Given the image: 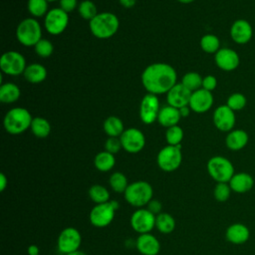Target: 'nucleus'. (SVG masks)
<instances>
[{"label":"nucleus","instance_id":"nucleus-1","mask_svg":"<svg viewBox=\"0 0 255 255\" xmlns=\"http://www.w3.org/2000/svg\"><path fill=\"white\" fill-rule=\"evenodd\" d=\"M175 70L165 63H154L147 66L141 74V83L148 94L167 93L176 84Z\"/></svg>","mask_w":255,"mask_h":255},{"label":"nucleus","instance_id":"nucleus-2","mask_svg":"<svg viewBox=\"0 0 255 255\" xmlns=\"http://www.w3.org/2000/svg\"><path fill=\"white\" fill-rule=\"evenodd\" d=\"M153 197L151 184L144 180L130 182L124 192L125 200L135 208H142L148 204Z\"/></svg>","mask_w":255,"mask_h":255},{"label":"nucleus","instance_id":"nucleus-3","mask_svg":"<svg viewBox=\"0 0 255 255\" xmlns=\"http://www.w3.org/2000/svg\"><path fill=\"white\" fill-rule=\"evenodd\" d=\"M120 27L118 17L111 12L98 13L90 21V30L92 34L99 39H109L113 37Z\"/></svg>","mask_w":255,"mask_h":255},{"label":"nucleus","instance_id":"nucleus-4","mask_svg":"<svg viewBox=\"0 0 255 255\" xmlns=\"http://www.w3.org/2000/svg\"><path fill=\"white\" fill-rule=\"evenodd\" d=\"M33 119L28 110L14 108L7 112L3 120L5 130L10 134H20L31 127Z\"/></svg>","mask_w":255,"mask_h":255},{"label":"nucleus","instance_id":"nucleus-5","mask_svg":"<svg viewBox=\"0 0 255 255\" xmlns=\"http://www.w3.org/2000/svg\"><path fill=\"white\" fill-rule=\"evenodd\" d=\"M209 176L217 182H229L235 173L233 163L225 156L214 155L210 157L206 164Z\"/></svg>","mask_w":255,"mask_h":255},{"label":"nucleus","instance_id":"nucleus-6","mask_svg":"<svg viewBox=\"0 0 255 255\" xmlns=\"http://www.w3.org/2000/svg\"><path fill=\"white\" fill-rule=\"evenodd\" d=\"M119 207L120 205L116 200L95 204L89 213L90 223L97 228H104L109 226L113 222Z\"/></svg>","mask_w":255,"mask_h":255},{"label":"nucleus","instance_id":"nucleus-7","mask_svg":"<svg viewBox=\"0 0 255 255\" xmlns=\"http://www.w3.org/2000/svg\"><path fill=\"white\" fill-rule=\"evenodd\" d=\"M16 37L23 46H35L42 39L40 23L34 18H26L22 20L16 29Z\"/></svg>","mask_w":255,"mask_h":255},{"label":"nucleus","instance_id":"nucleus-8","mask_svg":"<svg viewBox=\"0 0 255 255\" xmlns=\"http://www.w3.org/2000/svg\"><path fill=\"white\" fill-rule=\"evenodd\" d=\"M182 161L181 145H169L162 147L156 156V163L158 167L165 172H172L176 170Z\"/></svg>","mask_w":255,"mask_h":255},{"label":"nucleus","instance_id":"nucleus-9","mask_svg":"<svg viewBox=\"0 0 255 255\" xmlns=\"http://www.w3.org/2000/svg\"><path fill=\"white\" fill-rule=\"evenodd\" d=\"M155 216L146 207L136 208L130 215V227L137 234L150 233L155 228Z\"/></svg>","mask_w":255,"mask_h":255},{"label":"nucleus","instance_id":"nucleus-10","mask_svg":"<svg viewBox=\"0 0 255 255\" xmlns=\"http://www.w3.org/2000/svg\"><path fill=\"white\" fill-rule=\"evenodd\" d=\"M82 244V234L75 227L64 228L57 239V248L63 254H69L71 252L80 250Z\"/></svg>","mask_w":255,"mask_h":255},{"label":"nucleus","instance_id":"nucleus-11","mask_svg":"<svg viewBox=\"0 0 255 255\" xmlns=\"http://www.w3.org/2000/svg\"><path fill=\"white\" fill-rule=\"evenodd\" d=\"M26 61L22 54L15 51H9L2 55L0 59V68L4 74L18 76L24 73Z\"/></svg>","mask_w":255,"mask_h":255},{"label":"nucleus","instance_id":"nucleus-12","mask_svg":"<svg viewBox=\"0 0 255 255\" xmlns=\"http://www.w3.org/2000/svg\"><path fill=\"white\" fill-rule=\"evenodd\" d=\"M69 23L68 13L61 8H54L48 11L45 15L44 26L48 33L52 35H59L63 33Z\"/></svg>","mask_w":255,"mask_h":255},{"label":"nucleus","instance_id":"nucleus-13","mask_svg":"<svg viewBox=\"0 0 255 255\" xmlns=\"http://www.w3.org/2000/svg\"><path fill=\"white\" fill-rule=\"evenodd\" d=\"M123 149L128 153H137L145 145L144 134L135 128H129L120 136Z\"/></svg>","mask_w":255,"mask_h":255},{"label":"nucleus","instance_id":"nucleus-14","mask_svg":"<svg viewBox=\"0 0 255 255\" xmlns=\"http://www.w3.org/2000/svg\"><path fill=\"white\" fill-rule=\"evenodd\" d=\"M159 111V101L157 99V96L153 94H146L142 98L139 106L140 120L144 124L150 125L157 121Z\"/></svg>","mask_w":255,"mask_h":255},{"label":"nucleus","instance_id":"nucleus-15","mask_svg":"<svg viewBox=\"0 0 255 255\" xmlns=\"http://www.w3.org/2000/svg\"><path fill=\"white\" fill-rule=\"evenodd\" d=\"M212 119L215 128L220 131L229 132L234 128L236 123L235 112L232 111L226 104L215 109Z\"/></svg>","mask_w":255,"mask_h":255},{"label":"nucleus","instance_id":"nucleus-16","mask_svg":"<svg viewBox=\"0 0 255 255\" xmlns=\"http://www.w3.org/2000/svg\"><path fill=\"white\" fill-rule=\"evenodd\" d=\"M216 66L225 72H232L236 70L240 64V57L238 53L231 48H220L214 56Z\"/></svg>","mask_w":255,"mask_h":255},{"label":"nucleus","instance_id":"nucleus-17","mask_svg":"<svg viewBox=\"0 0 255 255\" xmlns=\"http://www.w3.org/2000/svg\"><path fill=\"white\" fill-rule=\"evenodd\" d=\"M253 36V28L245 19L235 20L230 27V37L238 45L247 44Z\"/></svg>","mask_w":255,"mask_h":255},{"label":"nucleus","instance_id":"nucleus-18","mask_svg":"<svg viewBox=\"0 0 255 255\" xmlns=\"http://www.w3.org/2000/svg\"><path fill=\"white\" fill-rule=\"evenodd\" d=\"M212 105H213L212 93L200 88L192 92L188 106L191 111L198 114H202L209 111Z\"/></svg>","mask_w":255,"mask_h":255},{"label":"nucleus","instance_id":"nucleus-19","mask_svg":"<svg viewBox=\"0 0 255 255\" xmlns=\"http://www.w3.org/2000/svg\"><path fill=\"white\" fill-rule=\"evenodd\" d=\"M192 92L186 89L181 83L175 84L168 92L166 96V100L169 106L174 107L176 109H180L182 107L188 106L190 97Z\"/></svg>","mask_w":255,"mask_h":255},{"label":"nucleus","instance_id":"nucleus-20","mask_svg":"<svg viewBox=\"0 0 255 255\" xmlns=\"http://www.w3.org/2000/svg\"><path fill=\"white\" fill-rule=\"evenodd\" d=\"M135 248L141 255H157L160 251V242L151 232L138 234L135 239Z\"/></svg>","mask_w":255,"mask_h":255},{"label":"nucleus","instance_id":"nucleus-21","mask_svg":"<svg viewBox=\"0 0 255 255\" xmlns=\"http://www.w3.org/2000/svg\"><path fill=\"white\" fill-rule=\"evenodd\" d=\"M225 238L228 242L235 245L244 244L250 238V230L241 222L232 223L225 230Z\"/></svg>","mask_w":255,"mask_h":255},{"label":"nucleus","instance_id":"nucleus-22","mask_svg":"<svg viewBox=\"0 0 255 255\" xmlns=\"http://www.w3.org/2000/svg\"><path fill=\"white\" fill-rule=\"evenodd\" d=\"M228 183L233 192L243 194L253 188L254 178L248 172H235Z\"/></svg>","mask_w":255,"mask_h":255},{"label":"nucleus","instance_id":"nucleus-23","mask_svg":"<svg viewBox=\"0 0 255 255\" xmlns=\"http://www.w3.org/2000/svg\"><path fill=\"white\" fill-rule=\"evenodd\" d=\"M249 141L248 133L241 128H233L225 137V144L228 149L238 151L243 149Z\"/></svg>","mask_w":255,"mask_h":255},{"label":"nucleus","instance_id":"nucleus-24","mask_svg":"<svg viewBox=\"0 0 255 255\" xmlns=\"http://www.w3.org/2000/svg\"><path fill=\"white\" fill-rule=\"evenodd\" d=\"M180 118L181 116L179 110L168 105L160 109L157 117V122L162 127L170 128L173 126H177Z\"/></svg>","mask_w":255,"mask_h":255},{"label":"nucleus","instance_id":"nucleus-25","mask_svg":"<svg viewBox=\"0 0 255 255\" xmlns=\"http://www.w3.org/2000/svg\"><path fill=\"white\" fill-rule=\"evenodd\" d=\"M25 79L31 84H39L47 77V70L41 64H31L24 71Z\"/></svg>","mask_w":255,"mask_h":255},{"label":"nucleus","instance_id":"nucleus-26","mask_svg":"<svg viewBox=\"0 0 255 255\" xmlns=\"http://www.w3.org/2000/svg\"><path fill=\"white\" fill-rule=\"evenodd\" d=\"M116 164L115 155L107 150L100 151L94 158L95 167L102 172H108L114 168Z\"/></svg>","mask_w":255,"mask_h":255},{"label":"nucleus","instance_id":"nucleus-27","mask_svg":"<svg viewBox=\"0 0 255 255\" xmlns=\"http://www.w3.org/2000/svg\"><path fill=\"white\" fill-rule=\"evenodd\" d=\"M176 222L174 217L167 212H160L155 216V228L162 234H170L174 231Z\"/></svg>","mask_w":255,"mask_h":255},{"label":"nucleus","instance_id":"nucleus-28","mask_svg":"<svg viewBox=\"0 0 255 255\" xmlns=\"http://www.w3.org/2000/svg\"><path fill=\"white\" fill-rule=\"evenodd\" d=\"M20 89L13 83L2 84L0 87V102L4 104H12L20 98Z\"/></svg>","mask_w":255,"mask_h":255},{"label":"nucleus","instance_id":"nucleus-29","mask_svg":"<svg viewBox=\"0 0 255 255\" xmlns=\"http://www.w3.org/2000/svg\"><path fill=\"white\" fill-rule=\"evenodd\" d=\"M104 130L109 136L120 137L125 131L124 124L121 119L116 116H111L104 122Z\"/></svg>","mask_w":255,"mask_h":255},{"label":"nucleus","instance_id":"nucleus-30","mask_svg":"<svg viewBox=\"0 0 255 255\" xmlns=\"http://www.w3.org/2000/svg\"><path fill=\"white\" fill-rule=\"evenodd\" d=\"M88 195L95 204L105 203L110 201V191L102 184H93L88 189Z\"/></svg>","mask_w":255,"mask_h":255},{"label":"nucleus","instance_id":"nucleus-31","mask_svg":"<svg viewBox=\"0 0 255 255\" xmlns=\"http://www.w3.org/2000/svg\"><path fill=\"white\" fill-rule=\"evenodd\" d=\"M30 128H31L33 134L40 138L47 137L51 132V126H50L49 122L46 119L41 118V117L33 118Z\"/></svg>","mask_w":255,"mask_h":255},{"label":"nucleus","instance_id":"nucleus-32","mask_svg":"<svg viewBox=\"0 0 255 255\" xmlns=\"http://www.w3.org/2000/svg\"><path fill=\"white\" fill-rule=\"evenodd\" d=\"M128 177L121 171L113 172L109 177V185L113 191L116 193H123L128 186Z\"/></svg>","mask_w":255,"mask_h":255},{"label":"nucleus","instance_id":"nucleus-33","mask_svg":"<svg viewBox=\"0 0 255 255\" xmlns=\"http://www.w3.org/2000/svg\"><path fill=\"white\" fill-rule=\"evenodd\" d=\"M200 47L207 54H215L220 49V40L213 34H205L200 39Z\"/></svg>","mask_w":255,"mask_h":255},{"label":"nucleus","instance_id":"nucleus-34","mask_svg":"<svg viewBox=\"0 0 255 255\" xmlns=\"http://www.w3.org/2000/svg\"><path fill=\"white\" fill-rule=\"evenodd\" d=\"M202 79L203 78L198 73L188 72L183 76L181 84L190 92H194L202 87Z\"/></svg>","mask_w":255,"mask_h":255},{"label":"nucleus","instance_id":"nucleus-35","mask_svg":"<svg viewBox=\"0 0 255 255\" xmlns=\"http://www.w3.org/2000/svg\"><path fill=\"white\" fill-rule=\"evenodd\" d=\"M28 11L34 17H42L48 13V1L28 0Z\"/></svg>","mask_w":255,"mask_h":255},{"label":"nucleus","instance_id":"nucleus-36","mask_svg":"<svg viewBox=\"0 0 255 255\" xmlns=\"http://www.w3.org/2000/svg\"><path fill=\"white\" fill-rule=\"evenodd\" d=\"M80 16L85 19L91 21L94 17L97 16L98 10L95 5V3L91 0H84L80 3L79 8H78Z\"/></svg>","mask_w":255,"mask_h":255},{"label":"nucleus","instance_id":"nucleus-37","mask_svg":"<svg viewBox=\"0 0 255 255\" xmlns=\"http://www.w3.org/2000/svg\"><path fill=\"white\" fill-rule=\"evenodd\" d=\"M231 187L228 182H217L213 188V196L218 202H225L231 195Z\"/></svg>","mask_w":255,"mask_h":255},{"label":"nucleus","instance_id":"nucleus-38","mask_svg":"<svg viewBox=\"0 0 255 255\" xmlns=\"http://www.w3.org/2000/svg\"><path fill=\"white\" fill-rule=\"evenodd\" d=\"M247 104L246 97L241 93H233L231 94L226 101V105L234 112L241 111L245 108Z\"/></svg>","mask_w":255,"mask_h":255},{"label":"nucleus","instance_id":"nucleus-39","mask_svg":"<svg viewBox=\"0 0 255 255\" xmlns=\"http://www.w3.org/2000/svg\"><path fill=\"white\" fill-rule=\"evenodd\" d=\"M183 138V130L179 126H173L167 128L165 132V139L169 145H178L180 144Z\"/></svg>","mask_w":255,"mask_h":255},{"label":"nucleus","instance_id":"nucleus-40","mask_svg":"<svg viewBox=\"0 0 255 255\" xmlns=\"http://www.w3.org/2000/svg\"><path fill=\"white\" fill-rule=\"evenodd\" d=\"M35 52L38 56L42 58H47L50 57L54 51L53 44L46 39H41L35 46Z\"/></svg>","mask_w":255,"mask_h":255},{"label":"nucleus","instance_id":"nucleus-41","mask_svg":"<svg viewBox=\"0 0 255 255\" xmlns=\"http://www.w3.org/2000/svg\"><path fill=\"white\" fill-rule=\"evenodd\" d=\"M122 148H123V146H122L120 137L109 136V138L105 142V150H107L113 154L118 153Z\"/></svg>","mask_w":255,"mask_h":255},{"label":"nucleus","instance_id":"nucleus-42","mask_svg":"<svg viewBox=\"0 0 255 255\" xmlns=\"http://www.w3.org/2000/svg\"><path fill=\"white\" fill-rule=\"evenodd\" d=\"M217 87V79L212 75H207L202 79V89L212 92Z\"/></svg>","mask_w":255,"mask_h":255},{"label":"nucleus","instance_id":"nucleus-43","mask_svg":"<svg viewBox=\"0 0 255 255\" xmlns=\"http://www.w3.org/2000/svg\"><path fill=\"white\" fill-rule=\"evenodd\" d=\"M161 207H162L161 202L159 200L153 199V198L146 205V208L149 211H151L153 214H155V215H157V214H159L161 212Z\"/></svg>","mask_w":255,"mask_h":255},{"label":"nucleus","instance_id":"nucleus-44","mask_svg":"<svg viewBox=\"0 0 255 255\" xmlns=\"http://www.w3.org/2000/svg\"><path fill=\"white\" fill-rule=\"evenodd\" d=\"M77 6V0H60V8L65 12H72Z\"/></svg>","mask_w":255,"mask_h":255},{"label":"nucleus","instance_id":"nucleus-45","mask_svg":"<svg viewBox=\"0 0 255 255\" xmlns=\"http://www.w3.org/2000/svg\"><path fill=\"white\" fill-rule=\"evenodd\" d=\"M7 186H8V178L3 172H1L0 173V190L4 191Z\"/></svg>","mask_w":255,"mask_h":255},{"label":"nucleus","instance_id":"nucleus-46","mask_svg":"<svg viewBox=\"0 0 255 255\" xmlns=\"http://www.w3.org/2000/svg\"><path fill=\"white\" fill-rule=\"evenodd\" d=\"M27 253H28V255H40V249H39L38 245L31 244L28 246Z\"/></svg>","mask_w":255,"mask_h":255},{"label":"nucleus","instance_id":"nucleus-47","mask_svg":"<svg viewBox=\"0 0 255 255\" xmlns=\"http://www.w3.org/2000/svg\"><path fill=\"white\" fill-rule=\"evenodd\" d=\"M119 1L122 4V6H124L126 8H131L135 5L136 0H119Z\"/></svg>","mask_w":255,"mask_h":255},{"label":"nucleus","instance_id":"nucleus-48","mask_svg":"<svg viewBox=\"0 0 255 255\" xmlns=\"http://www.w3.org/2000/svg\"><path fill=\"white\" fill-rule=\"evenodd\" d=\"M179 110V113H180V116H181V118H186V117H188L189 116V113H190V108H189V106H185V107H182V108H180V109H178Z\"/></svg>","mask_w":255,"mask_h":255},{"label":"nucleus","instance_id":"nucleus-49","mask_svg":"<svg viewBox=\"0 0 255 255\" xmlns=\"http://www.w3.org/2000/svg\"><path fill=\"white\" fill-rule=\"evenodd\" d=\"M66 255H87L85 252L81 251V250H77V251H74V252H71L69 254H66Z\"/></svg>","mask_w":255,"mask_h":255},{"label":"nucleus","instance_id":"nucleus-50","mask_svg":"<svg viewBox=\"0 0 255 255\" xmlns=\"http://www.w3.org/2000/svg\"><path fill=\"white\" fill-rule=\"evenodd\" d=\"M178 2H180V3H183V4H188V3H191V2H193L194 0H177Z\"/></svg>","mask_w":255,"mask_h":255},{"label":"nucleus","instance_id":"nucleus-51","mask_svg":"<svg viewBox=\"0 0 255 255\" xmlns=\"http://www.w3.org/2000/svg\"><path fill=\"white\" fill-rule=\"evenodd\" d=\"M48 2H53V1H56V0H47Z\"/></svg>","mask_w":255,"mask_h":255}]
</instances>
